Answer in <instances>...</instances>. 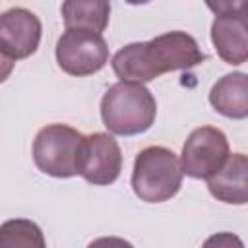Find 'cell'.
Listing matches in <instances>:
<instances>
[{"label": "cell", "mask_w": 248, "mask_h": 248, "mask_svg": "<svg viewBox=\"0 0 248 248\" xmlns=\"http://www.w3.org/2000/svg\"><path fill=\"white\" fill-rule=\"evenodd\" d=\"M205 60L198 41L186 31H169L145 43H130L114 52L110 64L120 81L147 83L167 72L188 70Z\"/></svg>", "instance_id": "obj_1"}, {"label": "cell", "mask_w": 248, "mask_h": 248, "mask_svg": "<svg viewBox=\"0 0 248 248\" xmlns=\"http://www.w3.org/2000/svg\"><path fill=\"white\" fill-rule=\"evenodd\" d=\"M157 116V103L141 83L118 81L101 99V118L110 134L136 136L147 132Z\"/></svg>", "instance_id": "obj_2"}, {"label": "cell", "mask_w": 248, "mask_h": 248, "mask_svg": "<svg viewBox=\"0 0 248 248\" xmlns=\"http://www.w3.org/2000/svg\"><path fill=\"white\" fill-rule=\"evenodd\" d=\"M182 167L174 151L163 145H149L136 155L132 190L147 203H161L176 196L182 186Z\"/></svg>", "instance_id": "obj_3"}, {"label": "cell", "mask_w": 248, "mask_h": 248, "mask_svg": "<svg viewBox=\"0 0 248 248\" xmlns=\"http://www.w3.org/2000/svg\"><path fill=\"white\" fill-rule=\"evenodd\" d=\"M85 136L66 124L41 128L33 141V161L37 169L54 178L79 174L85 157Z\"/></svg>", "instance_id": "obj_4"}, {"label": "cell", "mask_w": 248, "mask_h": 248, "mask_svg": "<svg viewBox=\"0 0 248 248\" xmlns=\"http://www.w3.org/2000/svg\"><path fill=\"white\" fill-rule=\"evenodd\" d=\"M56 62L70 76L97 74L108 62L107 41L91 31L66 29L56 41Z\"/></svg>", "instance_id": "obj_5"}, {"label": "cell", "mask_w": 248, "mask_h": 248, "mask_svg": "<svg viewBox=\"0 0 248 248\" xmlns=\"http://www.w3.org/2000/svg\"><path fill=\"white\" fill-rule=\"evenodd\" d=\"M215 12L211 23V43L221 60L238 66L248 58V19L246 2L209 4Z\"/></svg>", "instance_id": "obj_6"}, {"label": "cell", "mask_w": 248, "mask_h": 248, "mask_svg": "<svg viewBox=\"0 0 248 248\" xmlns=\"http://www.w3.org/2000/svg\"><path fill=\"white\" fill-rule=\"evenodd\" d=\"M229 140L227 136L213 126H200L190 132L188 140L182 145L180 167L182 172L207 180L211 178L229 157Z\"/></svg>", "instance_id": "obj_7"}, {"label": "cell", "mask_w": 248, "mask_h": 248, "mask_svg": "<svg viewBox=\"0 0 248 248\" xmlns=\"http://www.w3.org/2000/svg\"><path fill=\"white\" fill-rule=\"evenodd\" d=\"M43 27L27 8H10L0 14V50L12 60H23L39 48Z\"/></svg>", "instance_id": "obj_8"}, {"label": "cell", "mask_w": 248, "mask_h": 248, "mask_svg": "<svg viewBox=\"0 0 248 248\" xmlns=\"http://www.w3.org/2000/svg\"><path fill=\"white\" fill-rule=\"evenodd\" d=\"M85 140V157L79 176L93 186H108L116 182L122 170V151L118 141L105 132L89 134Z\"/></svg>", "instance_id": "obj_9"}, {"label": "cell", "mask_w": 248, "mask_h": 248, "mask_svg": "<svg viewBox=\"0 0 248 248\" xmlns=\"http://www.w3.org/2000/svg\"><path fill=\"white\" fill-rule=\"evenodd\" d=\"M207 188L223 203L244 205L248 202V157L244 153L229 155L225 165L207 178Z\"/></svg>", "instance_id": "obj_10"}, {"label": "cell", "mask_w": 248, "mask_h": 248, "mask_svg": "<svg viewBox=\"0 0 248 248\" xmlns=\"http://www.w3.org/2000/svg\"><path fill=\"white\" fill-rule=\"evenodd\" d=\"M211 107L234 120H244L248 116V78L244 72H232L217 79L209 91Z\"/></svg>", "instance_id": "obj_11"}, {"label": "cell", "mask_w": 248, "mask_h": 248, "mask_svg": "<svg viewBox=\"0 0 248 248\" xmlns=\"http://www.w3.org/2000/svg\"><path fill=\"white\" fill-rule=\"evenodd\" d=\"M110 4L105 0H66L62 4V17L66 29H83L97 35L108 25Z\"/></svg>", "instance_id": "obj_12"}, {"label": "cell", "mask_w": 248, "mask_h": 248, "mask_svg": "<svg viewBox=\"0 0 248 248\" xmlns=\"http://www.w3.org/2000/svg\"><path fill=\"white\" fill-rule=\"evenodd\" d=\"M0 248H46V242L31 219H10L0 225Z\"/></svg>", "instance_id": "obj_13"}, {"label": "cell", "mask_w": 248, "mask_h": 248, "mask_svg": "<svg viewBox=\"0 0 248 248\" xmlns=\"http://www.w3.org/2000/svg\"><path fill=\"white\" fill-rule=\"evenodd\" d=\"M202 248H244V242L234 232H215L202 244Z\"/></svg>", "instance_id": "obj_14"}, {"label": "cell", "mask_w": 248, "mask_h": 248, "mask_svg": "<svg viewBox=\"0 0 248 248\" xmlns=\"http://www.w3.org/2000/svg\"><path fill=\"white\" fill-rule=\"evenodd\" d=\"M87 248H134V246L120 236H101L89 242Z\"/></svg>", "instance_id": "obj_15"}, {"label": "cell", "mask_w": 248, "mask_h": 248, "mask_svg": "<svg viewBox=\"0 0 248 248\" xmlns=\"http://www.w3.org/2000/svg\"><path fill=\"white\" fill-rule=\"evenodd\" d=\"M14 66H16V60H12L10 56H6L0 50V83L10 78V74L14 72Z\"/></svg>", "instance_id": "obj_16"}]
</instances>
